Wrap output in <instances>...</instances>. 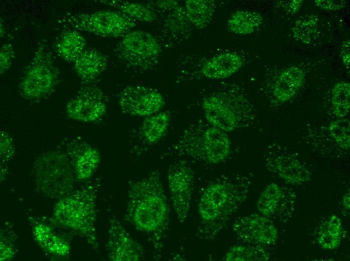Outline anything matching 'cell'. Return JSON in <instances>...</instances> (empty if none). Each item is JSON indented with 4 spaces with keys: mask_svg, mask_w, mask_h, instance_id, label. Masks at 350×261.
Masks as SVG:
<instances>
[{
    "mask_svg": "<svg viewBox=\"0 0 350 261\" xmlns=\"http://www.w3.org/2000/svg\"><path fill=\"white\" fill-rule=\"evenodd\" d=\"M269 252L262 246L246 244L232 246L222 260L226 261H265L269 259Z\"/></svg>",
    "mask_w": 350,
    "mask_h": 261,
    "instance_id": "obj_27",
    "label": "cell"
},
{
    "mask_svg": "<svg viewBox=\"0 0 350 261\" xmlns=\"http://www.w3.org/2000/svg\"><path fill=\"white\" fill-rule=\"evenodd\" d=\"M122 111L132 116H148L158 112L164 105V99L158 90L144 85L127 86L119 94Z\"/></svg>",
    "mask_w": 350,
    "mask_h": 261,
    "instance_id": "obj_12",
    "label": "cell"
},
{
    "mask_svg": "<svg viewBox=\"0 0 350 261\" xmlns=\"http://www.w3.org/2000/svg\"><path fill=\"white\" fill-rule=\"evenodd\" d=\"M302 2L301 0L283 2L284 4L282 6L287 11L291 14L297 13L302 6Z\"/></svg>",
    "mask_w": 350,
    "mask_h": 261,
    "instance_id": "obj_35",
    "label": "cell"
},
{
    "mask_svg": "<svg viewBox=\"0 0 350 261\" xmlns=\"http://www.w3.org/2000/svg\"><path fill=\"white\" fill-rule=\"evenodd\" d=\"M250 184L245 176L221 175L204 187L197 206L198 239H213L226 226L246 200Z\"/></svg>",
    "mask_w": 350,
    "mask_h": 261,
    "instance_id": "obj_2",
    "label": "cell"
},
{
    "mask_svg": "<svg viewBox=\"0 0 350 261\" xmlns=\"http://www.w3.org/2000/svg\"><path fill=\"white\" fill-rule=\"evenodd\" d=\"M107 57L99 51L85 49L73 62L74 70L85 84H89L98 78L106 69Z\"/></svg>",
    "mask_w": 350,
    "mask_h": 261,
    "instance_id": "obj_19",
    "label": "cell"
},
{
    "mask_svg": "<svg viewBox=\"0 0 350 261\" xmlns=\"http://www.w3.org/2000/svg\"><path fill=\"white\" fill-rule=\"evenodd\" d=\"M234 232L245 244L266 246L274 244L278 231L273 221L257 213L237 217L233 222Z\"/></svg>",
    "mask_w": 350,
    "mask_h": 261,
    "instance_id": "obj_14",
    "label": "cell"
},
{
    "mask_svg": "<svg viewBox=\"0 0 350 261\" xmlns=\"http://www.w3.org/2000/svg\"><path fill=\"white\" fill-rule=\"evenodd\" d=\"M265 160L268 170L288 184L301 185L311 179L308 168L294 154L278 145L268 147Z\"/></svg>",
    "mask_w": 350,
    "mask_h": 261,
    "instance_id": "obj_11",
    "label": "cell"
},
{
    "mask_svg": "<svg viewBox=\"0 0 350 261\" xmlns=\"http://www.w3.org/2000/svg\"><path fill=\"white\" fill-rule=\"evenodd\" d=\"M331 138L341 149L348 150L350 147V122L340 118L331 122L327 127Z\"/></svg>",
    "mask_w": 350,
    "mask_h": 261,
    "instance_id": "obj_31",
    "label": "cell"
},
{
    "mask_svg": "<svg viewBox=\"0 0 350 261\" xmlns=\"http://www.w3.org/2000/svg\"><path fill=\"white\" fill-rule=\"evenodd\" d=\"M318 29V18L311 14L299 18L295 22L292 32L295 39L308 44L316 39Z\"/></svg>",
    "mask_w": 350,
    "mask_h": 261,
    "instance_id": "obj_29",
    "label": "cell"
},
{
    "mask_svg": "<svg viewBox=\"0 0 350 261\" xmlns=\"http://www.w3.org/2000/svg\"><path fill=\"white\" fill-rule=\"evenodd\" d=\"M15 57L12 45L9 43L3 45L0 50V73L4 74L12 66Z\"/></svg>",
    "mask_w": 350,
    "mask_h": 261,
    "instance_id": "obj_32",
    "label": "cell"
},
{
    "mask_svg": "<svg viewBox=\"0 0 350 261\" xmlns=\"http://www.w3.org/2000/svg\"><path fill=\"white\" fill-rule=\"evenodd\" d=\"M103 98V93L99 89L92 86L84 87L67 103L66 114L75 120L95 121L106 112L107 105Z\"/></svg>",
    "mask_w": 350,
    "mask_h": 261,
    "instance_id": "obj_16",
    "label": "cell"
},
{
    "mask_svg": "<svg viewBox=\"0 0 350 261\" xmlns=\"http://www.w3.org/2000/svg\"><path fill=\"white\" fill-rule=\"evenodd\" d=\"M185 11L189 22L198 29L206 27L212 19L215 3L211 0H187Z\"/></svg>",
    "mask_w": 350,
    "mask_h": 261,
    "instance_id": "obj_24",
    "label": "cell"
},
{
    "mask_svg": "<svg viewBox=\"0 0 350 261\" xmlns=\"http://www.w3.org/2000/svg\"><path fill=\"white\" fill-rule=\"evenodd\" d=\"M305 80V73L300 67L286 68L275 79L272 87V95L278 102H286L296 95Z\"/></svg>",
    "mask_w": 350,
    "mask_h": 261,
    "instance_id": "obj_18",
    "label": "cell"
},
{
    "mask_svg": "<svg viewBox=\"0 0 350 261\" xmlns=\"http://www.w3.org/2000/svg\"><path fill=\"white\" fill-rule=\"evenodd\" d=\"M202 108L206 120L226 133L250 125L254 118L251 104L234 86H225L207 94Z\"/></svg>",
    "mask_w": 350,
    "mask_h": 261,
    "instance_id": "obj_4",
    "label": "cell"
},
{
    "mask_svg": "<svg viewBox=\"0 0 350 261\" xmlns=\"http://www.w3.org/2000/svg\"><path fill=\"white\" fill-rule=\"evenodd\" d=\"M349 40L343 42L341 47V55L344 65L349 68L350 62Z\"/></svg>",
    "mask_w": 350,
    "mask_h": 261,
    "instance_id": "obj_36",
    "label": "cell"
},
{
    "mask_svg": "<svg viewBox=\"0 0 350 261\" xmlns=\"http://www.w3.org/2000/svg\"><path fill=\"white\" fill-rule=\"evenodd\" d=\"M101 161L99 152L96 148L84 144L75 153L73 163L75 178L80 181L90 179Z\"/></svg>",
    "mask_w": 350,
    "mask_h": 261,
    "instance_id": "obj_22",
    "label": "cell"
},
{
    "mask_svg": "<svg viewBox=\"0 0 350 261\" xmlns=\"http://www.w3.org/2000/svg\"><path fill=\"white\" fill-rule=\"evenodd\" d=\"M108 256L114 261H139L144 257L143 246L134 240L115 217L109 219Z\"/></svg>",
    "mask_w": 350,
    "mask_h": 261,
    "instance_id": "obj_15",
    "label": "cell"
},
{
    "mask_svg": "<svg viewBox=\"0 0 350 261\" xmlns=\"http://www.w3.org/2000/svg\"><path fill=\"white\" fill-rule=\"evenodd\" d=\"M4 26L3 24V23L2 22V21L1 20V37L3 36L4 35Z\"/></svg>",
    "mask_w": 350,
    "mask_h": 261,
    "instance_id": "obj_38",
    "label": "cell"
},
{
    "mask_svg": "<svg viewBox=\"0 0 350 261\" xmlns=\"http://www.w3.org/2000/svg\"><path fill=\"white\" fill-rule=\"evenodd\" d=\"M96 200L94 188L85 186L57 202L54 210L53 219L59 225L77 232L97 248Z\"/></svg>",
    "mask_w": 350,
    "mask_h": 261,
    "instance_id": "obj_5",
    "label": "cell"
},
{
    "mask_svg": "<svg viewBox=\"0 0 350 261\" xmlns=\"http://www.w3.org/2000/svg\"><path fill=\"white\" fill-rule=\"evenodd\" d=\"M342 204L343 207L347 210L349 211L350 207V197L349 192H346L343 196L342 200Z\"/></svg>",
    "mask_w": 350,
    "mask_h": 261,
    "instance_id": "obj_37",
    "label": "cell"
},
{
    "mask_svg": "<svg viewBox=\"0 0 350 261\" xmlns=\"http://www.w3.org/2000/svg\"><path fill=\"white\" fill-rule=\"evenodd\" d=\"M126 219L146 234L156 251L163 246L169 222V208L158 171L130 183Z\"/></svg>",
    "mask_w": 350,
    "mask_h": 261,
    "instance_id": "obj_1",
    "label": "cell"
},
{
    "mask_svg": "<svg viewBox=\"0 0 350 261\" xmlns=\"http://www.w3.org/2000/svg\"><path fill=\"white\" fill-rule=\"evenodd\" d=\"M350 84L340 82L333 87L331 92L332 110L338 118L347 115L350 107Z\"/></svg>",
    "mask_w": 350,
    "mask_h": 261,
    "instance_id": "obj_30",
    "label": "cell"
},
{
    "mask_svg": "<svg viewBox=\"0 0 350 261\" xmlns=\"http://www.w3.org/2000/svg\"><path fill=\"white\" fill-rule=\"evenodd\" d=\"M167 179L170 199L178 220L183 223L187 218L194 189V174L192 168L184 161L171 164Z\"/></svg>",
    "mask_w": 350,
    "mask_h": 261,
    "instance_id": "obj_10",
    "label": "cell"
},
{
    "mask_svg": "<svg viewBox=\"0 0 350 261\" xmlns=\"http://www.w3.org/2000/svg\"><path fill=\"white\" fill-rule=\"evenodd\" d=\"M342 235L341 220L337 215L332 214L319 227L317 242L324 249H336L340 244Z\"/></svg>",
    "mask_w": 350,
    "mask_h": 261,
    "instance_id": "obj_26",
    "label": "cell"
},
{
    "mask_svg": "<svg viewBox=\"0 0 350 261\" xmlns=\"http://www.w3.org/2000/svg\"><path fill=\"white\" fill-rule=\"evenodd\" d=\"M115 56L126 64L140 68H148L158 61L160 45L150 33L141 30L128 32L117 44Z\"/></svg>",
    "mask_w": 350,
    "mask_h": 261,
    "instance_id": "obj_9",
    "label": "cell"
},
{
    "mask_svg": "<svg viewBox=\"0 0 350 261\" xmlns=\"http://www.w3.org/2000/svg\"><path fill=\"white\" fill-rule=\"evenodd\" d=\"M15 149L12 138L5 131L1 132V158L3 161L10 160L14 156Z\"/></svg>",
    "mask_w": 350,
    "mask_h": 261,
    "instance_id": "obj_33",
    "label": "cell"
},
{
    "mask_svg": "<svg viewBox=\"0 0 350 261\" xmlns=\"http://www.w3.org/2000/svg\"><path fill=\"white\" fill-rule=\"evenodd\" d=\"M47 46L41 43L28 65L19 89L27 99H36L49 94L57 83L59 70Z\"/></svg>",
    "mask_w": 350,
    "mask_h": 261,
    "instance_id": "obj_7",
    "label": "cell"
},
{
    "mask_svg": "<svg viewBox=\"0 0 350 261\" xmlns=\"http://www.w3.org/2000/svg\"><path fill=\"white\" fill-rule=\"evenodd\" d=\"M241 56L235 52H224L213 56L203 64L201 74L213 80L227 78L237 72L243 65Z\"/></svg>",
    "mask_w": 350,
    "mask_h": 261,
    "instance_id": "obj_17",
    "label": "cell"
},
{
    "mask_svg": "<svg viewBox=\"0 0 350 261\" xmlns=\"http://www.w3.org/2000/svg\"><path fill=\"white\" fill-rule=\"evenodd\" d=\"M231 152V142L227 133L206 120L188 126L169 150V154L210 165L223 162Z\"/></svg>",
    "mask_w": 350,
    "mask_h": 261,
    "instance_id": "obj_3",
    "label": "cell"
},
{
    "mask_svg": "<svg viewBox=\"0 0 350 261\" xmlns=\"http://www.w3.org/2000/svg\"><path fill=\"white\" fill-rule=\"evenodd\" d=\"M86 41L77 30L69 29L62 32L55 43V51L62 59L74 62L86 49Z\"/></svg>",
    "mask_w": 350,
    "mask_h": 261,
    "instance_id": "obj_20",
    "label": "cell"
},
{
    "mask_svg": "<svg viewBox=\"0 0 350 261\" xmlns=\"http://www.w3.org/2000/svg\"><path fill=\"white\" fill-rule=\"evenodd\" d=\"M32 232L36 242L45 251L58 256H64L68 253L70 248L68 243L55 234L50 226L45 223H34Z\"/></svg>",
    "mask_w": 350,
    "mask_h": 261,
    "instance_id": "obj_21",
    "label": "cell"
},
{
    "mask_svg": "<svg viewBox=\"0 0 350 261\" xmlns=\"http://www.w3.org/2000/svg\"><path fill=\"white\" fill-rule=\"evenodd\" d=\"M262 21V17L258 13L238 11L231 14L227 25L228 30L233 34L248 35L257 30Z\"/></svg>",
    "mask_w": 350,
    "mask_h": 261,
    "instance_id": "obj_25",
    "label": "cell"
},
{
    "mask_svg": "<svg viewBox=\"0 0 350 261\" xmlns=\"http://www.w3.org/2000/svg\"><path fill=\"white\" fill-rule=\"evenodd\" d=\"M346 2L341 0H316L314 4L318 8L327 11H336L345 7Z\"/></svg>",
    "mask_w": 350,
    "mask_h": 261,
    "instance_id": "obj_34",
    "label": "cell"
},
{
    "mask_svg": "<svg viewBox=\"0 0 350 261\" xmlns=\"http://www.w3.org/2000/svg\"><path fill=\"white\" fill-rule=\"evenodd\" d=\"M296 200L292 189L271 183L261 192L256 207L260 214L272 220L285 222L294 213Z\"/></svg>",
    "mask_w": 350,
    "mask_h": 261,
    "instance_id": "obj_13",
    "label": "cell"
},
{
    "mask_svg": "<svg viewBox=\"0 0 350 261\" xmlns=\"http://www.w3.org/2000/svg\"><path fill=\"white\" fill-rule=\"evenodd\" d=\"M170 121V115L166 111L158 112L146 117L140 128L141 136L149 145L158 142L167 132Z\"/></svg>",
    "mask_w": 350,
    "mask_h": 261,
    "instance_id": "obj_23",
    "label": "cell"
},
{
    "mask_svg": "<svg viewBox=\"0 0 350 261\" xmlns=\"http://www.w3.org/2000/svg\"><path fill=\"white\" fill-rule=\"evenodd\" d=\"M101 3L113 7L133 20L152 22L156 19L155 13L143 4L121 0H103Z\"/></svg>",
    "mask_w": 350,
    "mask_h": 261,
    "instance_id": "obj_28",
    "label": "cell"
},
{
    "mask_svg": "<svg viewBox=\"0 0 350 261\" xmlns=\"http://www.w3.org/2000/svg\"><path fill=\"white\" fill-rule=\"evenodd\" d=\"M59 23L102 37H123L136 25L135 20L123 13L110 10L67 14Z\"/></svg>",
    "mask_w": 350,
    "mask_h": 261,
    "instance_id": "obj_6",
    "label": "cell"
},
{
    "mask_svg": "<svg viewBox=\"0 0 350 261\" xmlns=\"http://www.w3.org/2000/svg\"><path fill=\"white\" fill-rule=\"evenodd\" d=\"M34 172L37 186L49 196H62L72 188L75 177L68 159L56 152H50L37 160Z\"/></svg>",
    "mask_w": 350,
    "mask_h": 261,
    "instance_id": "obj_8",
    "label": "cell"
}]
</instances>
